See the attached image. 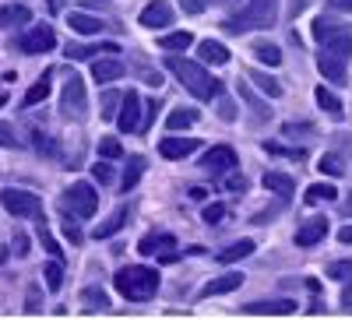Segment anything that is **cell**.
Listing matches in <instances>:
<instances>
[{"instance_id":"1","label":"cell","mask_w":352,"mask_h":320,"mask_svg":"<svg viewBox=\"0 0 352 320\" xmlns=\"http://www.w3.org/2000/svg\"><path fill=\"white\" fill-rule=\"evenodd\" d=\"M275 21H278V0H240V8L222 21V28L229 36H247L257 28H272Z\"/></svg>"},{"instance_id":"2","label":"cell","mask_w":352,"mask_h":320,"mask_svg":"<svg viewBox=\"0 0 352 320\" xmlns=\"http://www.w3.org/2000/svg\"><path fill=\"white\" fill-rule=\"evenodd\" d=\"M166 67L180 78V84L194 95V99H201V102H212V99H219V92H222V81H215L208 71H204L201 64H194V60H184V56H166Z\"/></svg>"},{"instance_id":"3","label":"cell","mask_w":352,"mask_h":320,"mask_svg":"<svg viewBox=\"0 0 352 320\" xmlns=\"http://www.w3.org/2000/svg\"><path fill=\"white\" fill-rule=\"evenodd\" d=\"M116 293H120L124 299L131 303H148L155 293H159V271L155 268H144V264H127L116 271Z\"/></svg>"},{"instance_id":"4","label":"cell","mask_w":352,"mask_h":320,"mask_svg":"<svg viewBox=\"0 0 352 320\" xmlns=\"http://www.w3.org/2000/svg\"><path fill=\"white\" fill-rule=\"evenodd\" d=\"M314 39L320 43V49L338 53L342 60H352V25H331L324 18L314 21Z\"/></svg>"},{"instance_id":"5","label":"cell","mask_w":352,"mask_h":320,"mask_svg":"<svg viewBox=\"0 0 352 320\" xmlns=\"http://www.w3.org/2000/svg\"><path fill=\"white\" fill-rule=\"evenodd\" d=\"M0 205H4V212H11L14 218H46L43 212V197L32 194V190H21V187H4L0 190Z\"/></svg>"},{"instance_id":"6","label":"cell","mask_w":352,"mask_h":320,"mask_svg":"<svg viewBox=\"0 0 352 320\" xmlns=\"http://www.w3.org/2000/svg\"><path fill=\"white\" fill-rule=\"evenodd\" d=\"M96 208H99V194L92 183H71L60 197V212L74 218H92Z\"/></svg>"},{"instance_id":"7","label":"cell","mask_w":352,"mask_h":320,"mask_svg":"<svg viewBox=\"0 0 352 320\" xmlns=\"http://www.w3.org/2000/svg\"><path fill=\"white\" fill-rule=\"evenodd\" d=\"M60 113H64V120H74L81 124L85 116H88V95H85V81L78 74L67 78L64 84V92H60Z\"/></svg>"},{"instance_id":"8","label":"cell","mask_w":352,"mask_h":320,"mask_svg":"<svg viewBox=\"0 0 352 320\" xmlns=\"http://www.w3.org/2000/svg\"><path fill=\"white\" fill-rule=\"evenodd\" d=\"M53 46H56V36H53V28H50V25L25 28V32L18 36V49H21V53H32V56H39V53H50Z\"/></svg>"},{"instance_id":"9","label":"cell","mask_w":352,"mask_h":320,"mask_svg":"<svg viewBox=\"0 0 352 320\" xmlns=\"http://www.w3.org/2000/svg\"><path fill=\"white\" fill-rule=\"evenodd\" d=\"M141 124V95L131 89L120 95V113H116V127H120L124 134H134Z\"/></svg>"},{"instance_id":"10","label":"cell","mask_w":352,"mask_h":320,"mask_svg":"<svg viewBox=\"0 0 352 320\" xmlns=\"http://www.w3.org/2000/svg\"><path fill=\"white\" fill-rule=\"evenodd\" d=\"M201 169H204V172H215V176H222V172L236 169V152H232L229 144H215L212 152H204Z\"/></svg>"},{"instance_id":"11","label":"cell","mask_w":352,"mask_h":320,"mask_svg":"<svg viewBox=\"0 0 352 320\" xmlns=\"http://www.w3.org/2000/svg\"><path fill=\"white\" fill-rule=\"evenodd\" d=\"M138 21H141V28H169L173 25V8L166 4V0H152V4L138 14Z\"/></svg>"},{"instance_id":"12","label":"cell","mask_w":352,"mask_h":320,"mask_svg":"<svg viewBox=\"0 0 352 320\" xmlns=\"http://www.w3.org/2000/svg\"><path fill=\"white\" fill-rule=\"evenodd\" d=\"M138 250L144 257H166V253H176V240H173V232H148V236H141Z\"/></svg>"},{"instance_id":"13","label":"cell","mask_w":352,"mask_h":320,"mask_svg":"<svg viewBox=\"0 0 352 320\" xmlns=\"http://www.w3.org/2000/svg\"><path fill=\"white\" fill-rule=\"evenodd\" d=\"M247 317H289L296 313V303L292 299H268V303H247L243 306Z\"/></svg>"},{"instance_id":"14","label":"cell","mask_w":352,"mask_h":320,"mask_svg":"<svg viewBox=\"0 0 352 320\" xmlns=\"http://www.w3.org/2000/svg\"><path fill=\"white\" fill-rule=\"evenodd\" d=\"M345 64L349 60H342L338 53H328V49L317 53V67H320V74H324L331 84H345Z\"/></svg>"},{"instance_id":"15","label":"cell","mask_w":352,"mask_h":320,"mask_svg":"<svg viewBox=\"0 0 352 320\" xmlns=\"http://www.w3.org/2000/svg\"><path fill=\"white\" fill-rule=\"evenodd\" d=\"M243 285V275L240 271H226V275H219L215 282H208L201 288V299H212V296H226V293H236V288Z\"/></svg>"},{"instance_id":"16","label":"cell","mask_w":352,"mask_h":320,"mask_svg":"<svg viewBox=\"0 0 352 320\" xmlns=\"http://www.w3.org/2000/svg\"><path fill=\"white\" fill-rule=\"evenodd\" d=\"M127 67H124V60H120V56H116V53H109V56H102V60H96L92 64V78L99 81V84H109V81H116V78H120Z\"/></svg>"},{"instance_id":"17","label":"cell","mask_w":352,"mask_h":320,"mask_svg":"<svg viewBox=\"0 0 352 320\" xmlns=\"http://www.w3.org/2000/svg\"><path fill=\"white\" fill-rule=\"evenodd\" d=\"M328 236V218H310L296 229V247H317Z\"/></svg>"},{"instance_id":"18","label":"cell","mask_w":352,"mask_h":320,"mask_svg":"<svg viewBox=\"0 0 352 320\" xmlns=\"http://www.w3.org/2000/svg\"><path fill=\"white\" fill-rule=\"evenodd\" d=\"M197 152V141L194 137H166L162 144H159V155L162 159H187V155H194Z\"/></svg>"},{"instance_id":"19","label":"cell","mask_w":352,"mask_h":320,"mask_svg":"<svg viewBox=\"0 0 352 320\" xmlns=\"http://www.w3.org/2000/svg\"><path fill=\"white\" fill-rule=\"evenodd\" d=\"M32 21V11L25 4H8L0 8V32H8V28H18V25H28Z\"/></svg>"},{"instance_id":"20","label":"cell","mask_w":352,"mask_h":320,"mask_svg":"<svg viewBox=\"0 0 352 320\" xmlns=\"http://www.w3.org/2000/svg\"><path fill=\"white\" fill-rule=\"evenodd\" d=\"M197 56H201L204 64H215V67L229 64V49H226L222 43H215V39H204V43H197Z\"/></svg>"},{"instance_id":"21","label":"cell","mask_w":352,"mask_h":320,"mask_svg":"<svg viewBox=\"0 0 352 320\" xmlns=\"http://www.w3.org/2000/svg\"><path fill=\"white\" fill-rule=\"evenodd\" d=\"M264 190H272V194H278V197H289L292 190H296V180L289 176V172H264Z\"/></svg>"},{"instance_id":"22","label":"cell","mask_w":352,"mask_h":320,"mask_svg":"<svg viewBox=\"0 0 352 320\" xmlns=\"http://www.w3.org/2000/svg\"><path fill=\"white\" fill-rule=\"evenodd\" d=\"M144 155H131L127 159V169H124V180H120V190H124V197H127V190H134L138 187V180H141V172H144Z\"/></svg>"},{"instance_id":"23","label":"cell","mask_w":352,"mask_h":320,"mask_svg":"<svg viewBox=\"0 0 352 320\" xmlns=\"http://www.w3.org/2000/svg\"><path fill=\"white\" fill-rule=\"evenodd\" d=\"M67 21H71V28H74L78 36H99L102 28H106V25H102L99 18H92V14H81V11H74V14H71Z\"/></svg>"},{"instance_id":"24","label":"cell","mask_w":352,"mask_h":320,"mask_svg":"<svg viewBox=\"0 0 352 320\" xmlns=\"http://www.w3.org/2000/svg\"><path fill=\"white\" fill-rule=\"evenodd\" d=\"M314 99H317V106H320V109H324V113L331 116V120H342V116H345V109H342L338 95H335V92H328L324 84H320V89L314 92Z\"/></svg>"},{"instance_id":"25","label":"cell","mask_w":352,"mask_h":320,"mask_svg":"<svg viewBox=\"0 0 352 320\" xmlns=\"http://www.w3.org/2000/svg\"><path fill=\"white\" fill-rule=\"evenodd\" d=\"M124 222H127V208L120 205V208H116V212H113V215H109L102 225H96V236H99V240H109V236H116V232L124 229Z\"/></svg>"},{"instance_id":"26","label":"cell","mask_w":352,"mask_h":320,"mask_svg":"<svg viewBox=\"0 0 352 320\" xmlns=\"http://www.w3.org/2000/svg\"><path fill=\"white\" fill-rule=\"evenodd\" d=\"M81 310L85 313H99V310H109V296L102 293V288H85V293H81Z\"/></svg>"},{"instance_id":"27","label":"cell","mask_w":352,"mask_h":320,"mask_svg":"<svg viewBox=\"0 0 352 320\" xmlns=\"http://www.w3.org/2000/svg\"><path fill=\"white\" fill-rule=\"evenodd\" d=\"M190 124H197V109H187V106H176V109L166 116V127H169V130H187Z\"/></svg>"},{"instance_id":"28","label":"cell","mask_w":352,"mask_h":320,"mask_svg":"<svg viewBox=\"0 0 352 320\" xmlns=\"http://www.w3.org/2000/svg\"><path fill=\"white\" fill-rule=\"evenodd\" d=\"M250 81L257 84V89H261L264 95H272V99H282V95H285L282 81H275L272 74H264V71H250Z\"/></svg>"},{"instance_id":"29","label":"cell","mask_w":352,"mask_h":320,"mask_svg":"<svg viewBox=\"0 0 352 320\" xmlns=\"http://www.w3.org/2000/svg\"><path fill=\"white\" fill-rule=\"evenodd\" d=\"M254 56H257L261 64H268V67H278L282 64V49L275 43H264V39L254 43Z\"/></svg>"},{"instance_id":"30","label":"cell","mask_w":352,"mask_h":320,"mask_svg":"<svg viewBox=\"0 0 352 320\" xmlns=\"http://www.w3.org/2000/svg\"><path fill=\"white\" fill-rule=\"evenodd\" d=\"M254 250H257V243H254V240H240V243L226 247V250L219 253V260H222V264H232V260H243V257H250Z\"/></svg>"},{"instance_id":"31","label":"cell","mask_w":352,"mask_h":320,"mask_svg":"<svg viewBox=\"0 0 352 320\" xmlns=\"http://www.w3.org/2000/svg\"><path fill=\"white\" fill-rule=\"evenodd\" d=\"M50 78H53V71H43V78L25 92V106H39V102H46V95H50Z\"/></svg>"},{"instance_id":"32","label":"cell","mask_w":352,"mask_h":320,"mask_svg":"<svg viewBox=\"0 0 352 320\" xmlns=\"http://www.w3.org/2000/svg\"><path fill=\"white\" fill-rule=\"evenodd\" d=\"M99 53H120L113 43H99V46H67L71 60H88V56H99Z\"/></svg>"},{"instance_id":"33","label":"cell","mask_w":352,"mask_h":320,"mask_svg":"<svg viewBox=\"0 0 352 320\" xmlns=\"http://www.w3.org/2000/svg\"><path fill=\"white\" fill-rule=\"evenodd\" d=\"M190 43H194V36L187 32V28H184V32H169V36H159V46H162V49H169V53H184Z\"/></svg>"},{"instance_id":"34","label":"cell","mask_w":352,"mask_h":320,"mask_svg":"<svg viewBox=\"0 0 352 320\" xmlns=\"http://www.w3.org/2000/svg\"><path fill=\"white\" fill-rule=\"evenodd\" d=\"M240 99L254 109V116H257V124H264V120H272V109H268V102H261L250 89H247V84H240Z\"/></svg>"},{"instance_id":"35","label":"cell","mask_w":352,"mask_h":320,"mask_svg":"<svg viewBox=\"0 0 352 320\" xmlns=\"http://www.w3.org/2000/svg\"><path fill=\"white\" fill-rule=\"evenodd\" d=\"M43 278H46V288H50V293H60V288H64V268H60V260H56V257L43 268Z\"/></svg>"},{"instance_id":"36","label":"cell","mask_w":352,"mask_h":320,"mask_svg":"<svg viewBox=\"0 0 352 320\" xmlns=\"http://www.w3.org/2000/svg\"><path fill=\"white\" fill-rule=\"evenodd\" d=\"M338 197V190L331 187V183H314V187H307V205H320V201H335Z\"/></svg>"},{"instance_id":"37","label":"cell","mask_w":352,"mask_h":320,"mask_svg":"<svg viewBox=\"0 0 352 320\" xmlns=\"http://www.w3.org/2000/svg\"><path fill=\"white\" fill-rule=\"evenodd\" d=\"M36 236H39V243H43V250H46V253H53L56 260H64L60 243H56V240L50 236V229H46V218H39V225H36Z\"/></svg>"},{"instance_id":"38","label":"cell","mask_w":352,"mask_h":320,"mask_svg":"<svg viewBox=\"0 0 352 320\" xmlns=\"http://www.w3.org/2000/svg\"><path fill=\"white\" fill-rule=\"evenodd\" d=\"M328 278H335V282L352 278V260H331V264H328Z\"/></svg>"},{"instance_id":"39","label":"cell","mask_w":352,"mask_h":320,"mask_svg":"<svg viewBox=\"0 0 352 320\" xmlns=\"http://www.w3.org/2000/svg\"><path fill=\"white\" fill-rule=\"evenodd\" d=\"M99 155H102V159H120V155H124L120 141H116V137H102V141H99Z\"/></svg>"},{"instance_id":"40","label":"cell","mask_w":352,"mask_h":320,"mask_svg":"<svg viewBox=\"0 0 352 320\" xmlns=\"http://www.w3.org/2000/svg\"><path fill=\"white\" fill-rule=\"evenodd\" d=\"M92 176L99 180V187H106V183H113V165H109V159H99V162L92 165Z\"/></svg>"},{"instance_id":"41","label":"cell","mask_w":352,"mask_h":320,"mask_svg":"<svg viewBox=\"0 0 352 320\" xmlns=\"http://www.w3.org/2000/svg\"><path fill=\"white\" fill-rule=\"evenodd\" d=\"M320 172H328V176H342L345 162H342L338 155H324V159H320Z\"/></svg>"},{"instance_id":"42","label":"cell","mask_w":352,"mask_h":320,"mask_svg":"<svg viewBox=\"0 0 352 320\" xmlns=\"http://www.w3.org/2000/svg\"><path fill=\"white\" fill-rule=\"evenodd\" d=\"M18 134H14V127L11 124H4V120H0V148H18Z\"/></svg>"},{"instance_id":"43","label":"cell","mask_w":352,"mask_h":320,"mask_svg":"<svg viewBox=\"0 0 352 320\" xmlns=\"http://www.w3.org/2000/svg\"><path fill=\"white\" fill-rule=\"evenodd\" d=\"M222 187H226V190H236V194H243V190H247V180L240 176L236 169H229V176H226V183H222Z\"/></svg>"},{"instance_id":"44","label":"cell","mask_w":352,"mask_h":320,"mask_svg":"<svg viewBox=\"0 0 352 320\" xmlns=\"http://www.w3.org/2000/svg\"><path fill=\"white\" fill-rule=\"evenodd\" d=\"M155 109H159V99H152L148 106H144V116H141V124H138V130H141V134L152 127V120H155Z\"/></svg>"},{"instance_id":"45","label":"cell","mask_w":352,"mask_h":320,"mask_svg":"<svg viewBox=\"0 0 352 320\" xmlns=\"http://www.w3.org/2000/svg\"><path fill=\"white\" fill-rule=\"evenodd\" d=\"M116 102H120V95H116V92H106V95H102V109H106L102 116H106V120H113V116H116V113H113Z\"/></svg>"},{"instance_id":"46","label":"cell","mask_w":352,"mask_h":320,"mask_svg":"<svg viewBox=\"0 0 352 320\" xmlns=\"http://www.w3.org/2000/svg\"><path fill=\"white\" fill-rule=\"evenodd\" d=\"M222 218H226V208L222 205H208V208H204V222H208V225H215Z\"/></svg>"},{"instance_id":"47","label":"cell","mask_w":352,"mask_h":320,"mask_svg":"<svg viewBox=\"0 0 352 320\" xmlns=\"http://www.w3.org/2000/svg\"><path fill=\"white\" fill-rule=\"evenodd\" d=\"M25 313H39V285L28 288V299H25Z\"/></svg>"},{"instance_id":"48","label":"cell","mask_w":352,"mask_h":320,"mask_svg":"<svg viewBox=\"0 0 352 320\" xmlns=\"http://www.w3.org/2000/svg\"><path fill=\"white\" fill-rule=\"evenodd\" d=\"M219 116H222L226 124L236 120V109H232V102H229V99H222V102H219Z\"/></svg>"},{"instance_id":"49","label":"cell","mask_w":352,"mask_h":320,"mask_svg":"<svg viewBox=\"0 0 352 320\" xmlns=\"http://www.w3.org/2000/svg\"><path fill=\"white\" fill-rule=\"evenodd\" d=\"M64 236H67L71 243H81V232H78V225H71V218H67V225H64Z\"/></svg>"},{"instance_id":"50","label":"cell","mask_w":352,"mask_h":320,"mask_svg":"<svg viewBox=\"0 0 352 320\" xmlns=\"http://www.w3.org/2000/svg\"><path fill=\"white\" fill-rule=\"evenodd\" d=\"M331 11H352V0H328Z\"/></svg>"},{"instance_id":"51","label":"cell","mask_w":352,"mask_h":320,"mask_svg":"<svg viewBox=\"0 0 352 320\" xmlns=\"http://www.w3.org/2000/svg\"><path fill=\"white\" fill-rule=\"evenodd\" d=\"M14 250H18V257H25V253H28V240L21 236V232L14 236Z\"/></svg>"},{"instance_id":"52","label":"cell","mask_w":352,"mask_h":320,"mask_svg":"<svg viewBox=\"0 0 352 320\" xmlns=\"http://www.w3.org/2000/svg\"><path fill=\"white\" fill-rule=\"evenodd\" d=\"M338 240H342L345 247H352V225H342V229H338Z\"/></svg>"},{"instance_id":"53","label":"cell","mask_w":352,"mask_h":320,"mask_svg":"<svg viewBox=\"0 0 352 320\" xmlns=\"http://www.w3.org/2000/svg\"><path fill=\"white\" fill-rule=\"evenodd\" d=\"M349 282H352V278H349ZM342 306H345V310H352V285H345V288H342Z\"/></svg>"},{"instance_id":"54","label":"cell","mask_w":352,"mask_h":320,"mask_svg":"<svg viewBox=\"0 0 352 320\" xmlns=\"http://www.w3.org/2000/svg\"><path fill=\"white\" fill-rule=\"evenodd\" d=\"M303 8H307V0H292V18H296Z\"/></svg>"},{"instance_id":"55","label":"cell","mask_w":352,"mask_h":320,"mask_svg":"<svg viewBox=\"0 0 352 320\" xmlns=\"http://www.w3.org/2000/svg\"><path fill=\"white\" fill-rule=\"evenodd\" d=\"M342 215H349V218H352V194H349V201L342 205Z\"/></svg>"},{"instance_id":"56","label":"cell","mask_w":352,"mask_h":320,"mask_svg":"<svg viewBox=\"0 0 352 320\" xmlns=\"http://www.w3.org/2000/svg\"><path fill=\"white\" fill-rule=\"evenodd\" d=\"M212 4H226V0H212Z\"/></svg>"},{"instance_id":"57","label":"cell","mask_w":352,"mask_h":320,"mask_svg":"<svg viewBox=\"0 0 352 320\" xmlns=\"http://www.w3.org/2000/svg\"><path fill=\"white\" fill-rule=\"evenodd\" d=\"M0 264H4V257H0Z\"/></svg>"}]
</instances>
